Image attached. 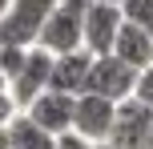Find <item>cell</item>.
<instances>
[{
	"mask_svg": "<svg viewBox=\"0 0 153 149\" xmlns=\"http://www.w3.org/2000/svg\"><path fill=\"white\" fill-rule=\"evenodd\" d=\"M56 0H12V8L0 20V44H16V48H32L40 40V28L53 16Z\"/></svg>",
	"mask_w": 153,
	"mask_h": 149,
	"instance_id": "1",
	"label": "cell"
},
{
	"mask_svg": "<svg viewBox=\"0 0 153 149\" xmlns=\"http://www.w3.org/2000/svg\"><path fill=\"white\" fill-rule=\"evenodd\" d=\"M121 24H125V16L117 4H89L85 20H81V48L89 56H109Z\"/></svg>",
	"mask_w": 153,
	"mask_h": 149,
	"instance_id": "2",
	"label": "cell"
},
{
	"mask_svg": "<svg viewBox=\"0 0 153 149\" xmlns=\"http://www.w3.org/2000/svg\"><path fill=\"white\" fill-rule=\"evenodd\" d=\"M133 85H137V69H129L125 61H117L113 53L109 56H93V73H89V89H85V93L109 97L113 105H121V101L133 97Z\"/></svg>",
	"mask_w": 153,
	"mask_h": 149,
	"instance_id": "3",
	"label": "cell"
},
{
	"mask_svg": "<svg viewBox=\"0 0 153 149\" xmlns=\"http://www.w3.org/2000/svg\"><path fill=\"white\" fill-rule=\"evenodd\" d=\"M53 61H56V56H53V53H45L40 44H32V48H28V56H24L20 73H16L12 85H8V93H12V101H16V109H20V113H24V109H28V105L48 89Z\"/></svg>",
	"mask_w": 153,
	"mask_h": 149,
	"instance_id": "4",
	"label": "cell"
},
{
	"mask_svg": "<svg viewBox=\"0 0 153 149\" xmlns=\"http://www.w3.org/2000/svg\"><path fill=\"white\" fill-rule=\"evenodd\" d=\"M113 117H117V105L109 97L97 93H81L76 97V117H73V133L85 137L89 145H105L109 133H113Z\"/></svg>",
	"mask_w": 153,
	"mask_h": 149,
	"instance_id": "5",
	"label": "cell"
},
{
	"mask_svg": "<svg viewBox=\"0 0 153 149\" xmlns=\"http://www.w3.org/2000/svg\"><path fill=\"white\" fill-rule=\"evenodd\" d=\"M81 20H85V8L56 4L53 16L45 20V28H40V40H36V44L45 48V53H53V56L76 53V48H81Z\"/></svg>",
	"mask_w": 153,
	"mask_h": 149,
	"instance_id": "6",
	"label": "cell"
},
{
	"mask_svg": "<svg viewBox=\"0 0 153 149\" xmlns=\"http://www.w3.org/2000/svg\"><path fill=\"white\" fill-rule=\"evenodd\" d=\"M149 129H153V109H145V105H137V101L129 97V101L117 105L113 133H109L105 145H113V149H145Z\"/></svg>",
	"mask_w": 153,
	"mask_h": 149,
	"instance_id": "7",
	"label": "cell"
},
{
	"mask_svg": "<svg viewBox=\"0 0 153 149\" xmlns=\"http://www.w3.org/2000/svg\"><path fill=\"white\" fill-rule=\"evenodd\" d=\"M28 113L32 121H36L45 133H53V137H65V133H73V117H76V97L69 93H56V89H45V93L36 97V101L28 105Z\"/></svg>",
	"mask_w": 153,
	"mask_h": 149,
	"instance_id": "8",
	"label": "cell"
},
{
	"mask_svg": "<svg viewBox=\"0 0 153 149\" xmlns=\"http://www.w3.org/2000/svg\"><path fill=\"white\" fill-rule=\"evenodd\" d=\"M89 73H93V56L85 53V48L65 53V56H56V61H53L48 89H56V93H69V97H81L85 89H89Z\"/></svg>",
	"mask_w": 153,
	"mask_h": 149,
	"instance_id": "9",
	"label": "cell"
},
{
	"mask_svg": "<svg viewBox=\"0 0 153 149\" xmlns=\"http://www.w3.org/2000/svg\"><path fill=\"white\" fill-rule=\"evenodd\" d=\"M113 56L117 61H125L129 69H149L153 64V36L149 32H141L137 24H129L125 20L121 24V32H117V40H113Z\"/></svg>",
	"mask_w": 153,
	"mask_h": 149,
	"instance_id": "10",
	"label": "cell"
},
{
	"mask_svg": "<svg viewBox=\"0 0 153 149\" xmlns=\"http://www.w3.org/2000/svg\"><path fill=\"white\" fill-rule=\"evenodd\" d=\"M4 129H8V149H56V137L45 133L28 113H16Z\"/></svg>",
	"mask_w": 153,
	"mask_h": 149,
	"instance_id": "11",
	"label": "cell"
},
{
	"mask_svg": "<svg viewBox=\"0 0 153 149\" xmlns=\"http://www.w3.org/2000/svg\"><path fill=\"white\" fill-rule=\"evenodd\" d=\"M121 16L129 24H137L141 32L153 36V0H125V4H121Z\"/></svg>",
	"mask_w": 153,
	"mask_h": 149,
	"instance_id": "12",
	"label": "cell"
},
{
	"mask_svg": "<svg viewBox=\"0 0 153 149\" xmlns=\"http://www.w3.org/2000/svg\"><path fill=\"white\" fill-rule=\"evenodd\" d=\"M133 101H137V105H145V109H153V64L137 73V85H133Z\"/></svg>",
	"mask_w": 153,
	"mask_h": 149,
	"instance_id": "13",
	"label": "cell"
},
{
	"mask_svg": "<svg viewBox=\"0 0 153 149\" xmlns=\"http://www.w3.org/2000/svg\"><path fill=\"white\" fill-rule=\"evenodd\" d=\"M16 113H20V109H16V101H12V93H0V129H4L8 121L16 117Z\"/></svg>",
	"mask_w": 153,
	"mask_h": 149,
	"instance_id": "14",
	"label": "cell"
},
{
	"mask_svg": "<svg viewBox=\"0 0 153 149\" xmlns=\"http://www.w3.org/2000/svg\"><path fill=\"white\" fill-rule=\"evenodd\" d=\"M56 149H97V145H89L85 137H76V133H65V137H56Z\"/></svg>",
	"mask_w": 153,
	"mask_h": 149,
	"instance_id": "15",
	"label": "cell"
},
{
	"mask_svg": "<svg viewBox=\"0 0 153 149\" xmlns=\"http://www.w3.org/2000/svg\"><path fill=\"white\" fill-rule=\"evenodd\" d=\"M56 4H65V8H89L93 0H56Z\"/></svg>",
	"mask_w": 153,
	"mask_h": 149,
	"instance_id": "16",
	"label": "cell"
},
{
	"mask_svg": "<svg viewBox=\"0 0 153 149\" xmlns=\"http://www.w3.org/2000/svg\"><path fill=\"white\" fill-rule=\"evenodd\" d=\"M12 8V0H0V20H4V12Z\"/></svg>",
	"mask_w": 153,
	"mask_h": 149,
	"instance_id": "17",
	"label": "cell"
},
{
	"mask_svg": "<svg viewBox=\"0 0 153 149\" xmlns=\"http://www.w3.org/2000/svg\"><path fill=\"white\" fill-rule=\"evenodd\" d=\"M0 149H8V129H0Z\"/></svg>",
	"mask_w": 153,
	"mask_h": 149,
	"instance_id": "18",
	"label": "cell"
},
{
	"mask_svg": "<svg viewBox=\"0 0 153 149\" xmlns=\"http://www.w3.org/2000/svg\"><path fill=\"white\" fill-rule=\"evenodd\" d=\"M93 4H117V8H121V4H125V0H93Z\"/></svg>",
	"mask_w": 153,
	"mask_h": 149,
	"instance_id": "19",
	"label": "cell"
},
{
	"mask_svg": "<svg viewBox=\"0 0 153 149\" xmlns=\"http://www.w3.org/2000/svg\"><path fill=\"white\" fill-rule=\"evenodd\" d=\"M0 93H8V77H4V73H0Z\"/></svg>",
	"mask_w": 153,
	"mask_h": 149,
	"instance_id": "20",
	"label": "cell"
},
{
	"mask_svg": "<svg viewBox=\"0 0 153 149\" xmlns=\"http://www.w3.org/2000/svg\"><path fill=\"white\" fill-rule=\"evenodd\" d=\"M145 149H153V129H149V141H145Z\"/></svg>",
	"mask_w": 153,
	"mask_h": 149,
	"instance_id": "21",
	"label": "cell"
},
{
	"mask_svg": "<svg viewBox=\"0 0 153 149\" xmlns=\"http://www.w3.org/2000/svg\"><path fill=\"white\" fill-rule=\"evenodd\" d=\"M97 149H113V145H97Z\"/></svg>",
	"mask_w": 153,
	"mask_h": 149,
	"instance_id": "22",
	"label": "cell"
}]
</instances>
